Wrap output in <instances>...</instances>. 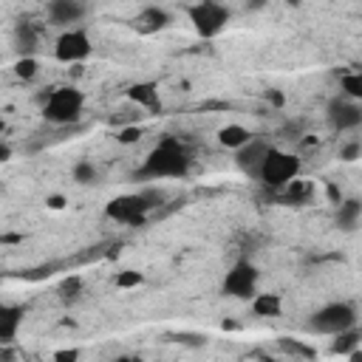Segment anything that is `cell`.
Instances as JSON below:
<instances>
[{
  "mask_svg": "<svg viewBox=\"0 0 362 362\" xmlns=\"http://www.w3.org/2000/svg\"><path fill=\"white\" fill-rule=\"evenodd\" d=\"M187 17H189V23H192V28H195L198 37L212 40V37H218L226 28V23L232 20V11L223 3L201 0V3L187 6Z\"/></svg>",
  "mask_w": 362,
  "mask_h": 362,
  "instance_id": "obj_5",
  "label": "cell"
},
{
  "mask_svg": "<svg viewBox=\"0 0 362 362\" xmlns=\"http://www.w3.org/2000/svg\"><path fill=\"white\" fill-rule=\"evenodd\" d=\"M82 107H85L82 90H76L74 85H62L48 90L42 102V119L54 127H71L82 119Z\"/></svg>",
  "mask_w": 362,
  "mask_h": 362,
  "instance_id": "obj_2",
  "label": "cell"
},
{
  "mask_svg": "<svg viewBox=\"0 0 362 362\" xmlns=\"http://www.w3.org/2000/svg\"><path fill=\"white\" fill-rule=\"evenodd\" d=\"M141 280H144L141 272H136V269H122V272H116L113 286H116V288H136V286H141Z\"/></svg>",
  "mask_w": 362,
  "mask_h": 362,
  "instance_id": "obj_25",
  "label": "cell"
},
{
  "mask_svg": "<svg viewBox=\"0 0 362 362\" xmlns=\"http://www.w3.org/2000/svg\"><path fill=\"white\" fill-rule=\"evenodd\" d=\"M136 23H139V28H141L144 34H153V31L167 28V25L173 23V17H170V11H167L164 6H147V8H141V11L136 14Z\"/></svg>",
  "mask_w": 362,
  "mask_h": 362,
  "instance_id": "obj_15",
  "label": "cell"
},
{
  "mask_svg": "<svg viewBox=\"0 0 362 362\" xmlns=\"http://www.w3.org/2000/svg\"><path fill=\"white\" fill-rule=\"evenodd\" d=\"M116 362H144V359L141 356H119Z\"/></svg>",
  "mask_w": 362,
  "mask_h": 362,
  "instance_id": "obj_35",
  "label": "cell"
},
{
  "mask_svg": "<svg viewBox=\"0 0 362 362\" xmlns=\"http://www.w3.org/2000/svg\"><path fill=\"white\" fill-rule=\"evenodd\" d=\"M300 158L288 150H280V147H272L266 161H263V170H260V184L269 187V189H286L291 181H297L300 175Z\"/></svg>",
  "mask_w": 362,
  "mask_h": 362,
  "instance_id": "obj_4",
  "label": "cell"
},
{
  "mask_svg": "<svg viewBox=\"0 0 362 362\" xmlns=\"http://www.w3.org/2000/svg\"><path fill=\"white\" fill-rule=\"evenodd\" d=\"M189 167H192L189 150L178 139L167 136V139H161L147 153V158H144V164L139 170V178H150V181H158V178H184L189 173Z\"/></svg>",
  "mask_w": 362,
  "mask_h": 362,
  "instance_id": "obj_1",
  "label": "cell"
},
{
  "mask_svg": "<svg viewBox=\"0 0 362 362\" xmlns=\"http://www.w3.org/2000/svg\"><path fill=\"white\" fill-rule=\"evenodd\" d=\"M23 314H25L23 305H14V303L0 305V345H11L17 339V331L23 325Z\"/></svg>",
  "mask_w": 362,
  "mask_h": 362,
  "instance_id": "obj_12",
  "label": "cell"
},
{
  "mask_svg": "<svg viewBox=\"0 0 362 362\" xmlns=\"http://www.w3.org/2000/svg\"><path fill=\"white\" fill-rule=\"evenodd\" d=\"M269 150H272V144L269 141H263V139H252L246 147H240L238 153H235V164H238V170L243 173V175H249V178H260V170H263V161H266V156H269Z\"/></svg>",
  "mask_w": 362,
  "mask_h": 362,
  "instance_id": "obj_10",
  "label": "cell"
},
{
  "mask_svg": "<svg viewBox=\"0 0 362 362\" xmlns=\"http://www.w3.org/2000/svg\"><path fill=\"white\" fill-rule=\"evenodd\" d=\"M339 93L348 96L351 102L362 105V71H348L339 76Z\"/></svg>",
  "mask_w": 362,
  "mask_h": 362,
  "instance_id": "obj_21",
  "label": "cell"
},
{
  "mask_svg": "<svg viewBox=\"0 0 362 362\" xmlns=\"http://www.w3.org/2000/svg\"><path fill=\"white\" fill-rule=\"evenodd\" d=\"M356 320H359V314H356V308H354L351 303L334 300V303H325L322 308H317V311L308 317L305 328H308L311 334L337 337V334H342V331H348V328H356Z\"/></svg>",
  "mask_w": 362,
  "mask_h": 362,
  "instance_id": "obj_3",
  "label": "cell"
},
{
  "mask_svg": "<svg viewBox=\"0 0 362 362\" xmlns=\"http://www.w3.org/2000/svg\"><path fill=\"white\" fill-rule=\"evenodd\" d=\"M127 99L136 102L139 107L150 110V113H161V96H158V85L156 82H136L127 88Z\"/></svg>",
  "mask_w": 362,
  "mask_h": 362,
  "instance_id": "obj_13",
  "label": "cell"
},
{
  "mask_svg": "<svg viewBox=\"0 0 362 362\" xmlns=\"http://www.w3.org/2000/svg\"><path fill=\"white\" fill-rule=\"evenodd\" d=\"M359 342H362L359 325H356V328H348V331H342V334H337V337L331 339V354H337V356H351L354 351H359Z\"/></svg>",
  "mask_w": 362,
  "mask_h": 362,
  "instance_id": "obj_20",
  "label": "cell"
},
{
  "mask_svg": "<svg viewBox=\"0 0 362 362\" xmlns=\"http://www.w3.org/2000/svg\"><path fill=\"white\" fill-rule=\"evenodd\" d=\"M139 192H141V198L147 201L150 209H156V206H161V204L167 201V192L158 189V187H144V189H139Z\"/></svg>",
  "mask_w": 362,
  "mask_h": 362,
  "instance_id": "obj_26",
  "label": "cell"
},
{
  "mask_svg": "<svg viewBox=\"0 0 362 362\" xmlns=\"http://www.w3.org/2000/svg\"><path fill=\"white\" fill-rule=\"evenodd\" d=\"M277 348H280L288 359H294V362H314V359H317V348H311L308 342L294 339V337H280V339H277Z\"/></svg>",
  "mask_w": 362,
  "mask_h": 362,
  "instance_id": "obj_19",
  "label": "cell"
},
{
  "mask_svg": "<svg viewBox=\"0 0 362 362\" xmlns=\"http://www.w3.org/2000/svg\"><path fill=\"white\" fill-rule=\"evenodd\" d=\"M249 305H252V314L255 317H280V311H283V297L280 294H272V291H257L252 300H249Z\"/></svg>",
  "mask_w": 362,
  "mask_h": 362,
  "instance_id": "obj_18",
  "label": "cell"
},
{
  "mask_svg": "<svg viewBox=\"0 0 362 362\" xmlns=\"http://www.w3.org/2000/svg\"><path fill=\"white\" fill-rule=\"evenodd\" d=\"M150 206L147 201L141 198V192H130V195H119L113 201H107L105 206V215L119 221V223H141L147 218Z\"/></svg>",
  "mask_w": 362,
  "mask_h": 362,
  "instance_id": "obj_9",
  "label": "cell"
},
{
  "mask_svg": "<svg viewBox=\"0 0 362 362\" xmlns=\"http://www.w3.org/2000/svg\"><path fill=\"white\" fill-rule=\"evenodd\" d=\"M266 99H269L274 107H283V102H286V96H283L280 90H269V93H266Z\"/></svg>",
  "mask_w": 362,
  "mask_h": 362,
  "instance_id": "obj_33",
  "label": "cell"
},
{
  "mask_svg": "<svg viewBox=\"0 0 362 362\" xmlns=\"http://www.w3.org/2000/svg\"><path fill=\"white\" fill-rule=\"evenodd\" d=\"M257 280H260V274H257L255 263L238 260V263L226 272V277H223V283H221V291H223L226 297H235V300H252V297L257 294Z\"/></svg>",
  "mask_w": 362,
  "mask_h": 362,
  "instance_id": "obj_6",
  "label": "cell"
},
{
  "mask_svg": "<svg viewBox=\"0 0 362 362\" xmlns=\"http://www.w3.org/2000/svg\"><path fill=\"white\" fill-rule=\"evenodd\" d=\"M90 51H93V42H90V34L85 28H68L54 42V57L65 65L85 62L90 57Z\"/></svg>",
  "mask_w": 362,
  "mask_h": 362,
  "instance_id": "obj_7",
  "label": "cell"
},
{
  "mask_svg": "<svg viewBox=\"0 0 362 362\" xmlns=\"http://www.w3.org/2000/svg\"><path fill=\"white\" fill-rule=\"evenodd\" d=\"M359 331H362V320H359Z\"/></svg>",
  "mask_w": 362,
  "mask_h": 362,
  "instance_id": "obj_37",
  "label": "cell"
},
{
  "mask_svg": "<svg viewBox=\"0 0 362 362\" xmlns=\"http://www.w3.org/2000/svg\"><path fill=\"white\" fill-rule=\"evenodd\" d=\"M325 119L334 130L339 133H348V130H356L362 124V105L359 102H351L348 96L337 93L328 105H325Z\"/></svg>",
  "mask_w": 362,
  "mask_h": 362,
  "instance_id": "obj_8",
  "label": "cell"
},
{
  "mask_svg": "<svg viewBox=\"0 0 362 362\" xmlns=\"http://www.w3.org/2000/svg\"><path fill=\"white\" fill-rule=\"evenodd\" d=\"M71 178H74L76 184L88 187V184H96V181H99V170H96V164H93L90 158H79V161L71 167Z\"/></svg>",
  "mask_w": 362,
  "mask_h": 362,
  "instance_id": "obj_22",
  "label": "cell"
},
{
  "mask_svg": "<svg viewBox=\"0 0 362 362\" xmlns=\"http://www.w3.org/2000/svg\"><path fill=\"white\" fill-rule=\"evenodd\" d=\"M116 139H119V144H136L141 139V127L139 124H127V127H122L116 133Z\"/></svg>",
  "mask_w": 362,
  "mask_h": 362,
  "instance_id": "obj_27",
  "label": "cell"
},
{
  "mask_svg": "<svg viewBox=\"0 0 362 362\" xmlns=\"http://www.w3.org/2000/svg\"><path fill=\"white\" fill-rule=\"evenodd\" d=\"M362 156V144L359 141H348V144H342V150H339V158L342 161H356Z\"/></svg>",
  "mask_w": 362,
  "mask_h": 362,
  "instance_id": "obj_28",
  "label": "cell"
},
{
  "mask_svg": "<svg viewBox=\"0 0 362 362\" xmlns=\"http://www.w3.org/2000/svg\"><path fill=\"white\" fill-rule=\"evenodd\" d=\"M8 158H11V144L3 141V144H0V161H8Z\"/></svg>",
  "mask_w": 362,
  "mask_h": 362,
  "instance_id": "obj_34",
  "label": "cell"
},
{
  "mask_svg": "<svg viewBox=\"0 0 362 362\" xmlns=\"http://www.w3.org/2000/svg\"><path fill=\"white\" fill-rule=\"evenodd\" d=\"M79 288H82V280H79V277H65V280H62V286H59L62 297H76V294H79Z\"/></svg>",
  "mask_w": 362,
  "mask_h": 362,
  "instance_id": "obj_30",
  "label": "cell"
},
{
  "mask_svg": "<svg viewBox=\"0 0 362 362\" xmlns=\"http://www.w3.org/2000/svg\"><path fill=\"white\" fill-rule=\"evenodd\" d=\"M11 37H14V51H17V57H34V54H37L40 31H37L34 23H17Z\"/></svg>",
  "mask_w": 362,
  "mask_h": 362,
  "instance_id": "obj_14",
  "label": "cell"
},
{
  "mask_svg": "<svg viewBox=\"0 0 362 362\" xmlns=\"http://www.w3.org/2000/svg\"><path fill=\"white\" fill-rule=\"evenodd\" d=\"M65 204H68L65 195H48V198H45V206H48V209H62Z\"/></svg>",
  "mask_w": 362,
  "mask_h": 362,
  "instance_id": "obj_32",
  "label": "cell"
},
{
  "mask_svg": "<svg viewBox=\"0 0 362 362\" xmlns=\"http://www.w3.org/2000/svg\"><path fill=\"white\" fill-rule=\"evenodd\" d=\"M308 195H311V187H308L305 181H291V184L283 189V198H286L288 204H303Z\"/></svg>",
  "mask_w": 362,
  "mask_h": 362,
  "instance_id": "obj_24",
  "label": "cell"
},
{
  "mask_svg": "<svg viewBox=\"0 0 362 362\" xmlns=\"http://www.w3.org/2000/svg\"><path fill=\"white\" fill-rule=\"evenodd\" d=\"M79 356H82V351L79 348H59V351H54V362H79Z\"/></svg>",
  "mask_w": 362,
  "mask_h": 362,
  "instance_id": "obj_29",
  "label": "cell"
},
{
  "mask_svg": "<svg viewBox=\"0 0 362 362\" xmlns=\"http://www.w3.org/2000/svg\"><path fill=\"white\" fill-rule=\"evenodd\" d=\"M45 14H48V23L62 25L68 31V28H76V23H82V17L88 14V6L79 0H51L45 6Z\"/></svg>",
  "mask_w": 362,
  "mask_h": 362,
  "instance_id": "obj_11",
  "label": "cell"
},
{
  "mask_svg": "<svg viewBox=\"0 0 362 362\" xmlns=\"http://www.w3.org/2000/svg\"><path fill=\"white\" fill-rule=\"evenodd\" d=\"M255 136L243 127V124H238V122H229V124H223L221 130H218V144L221 147H226V150H240V147H246L249 141H252Z\"/></svg>",
  "mask_w": 362,
  "mask_h": 362,
  "instance_id": "obj_16",
  "label": "cell"
},
{
  "mask_svg": "<svg viewBox=\"0 0 362 362\" xmlns=\"http://www.w3.org/2000/svg\"><path fill=\"white\" fill-rule=\"evenodd\" d=\"M359 218H362V201H359V198H342V204H339L337 212H334L337 226L345 229V232H351V229H356Z\"/></svg>",
  "mask_w": 362,
  "mask_h": 362,
  "instance_id": "obj_17",
  "label": "cell"
},
{
  "mask_svg": "<svg viewBox=\"0 0 362 362\" xmlns=\"http://www.w3.org/2000/svg\"><path fill=\"white\" fill-rule=\"evenodd\" d=\"M325 195L331 198V204H334V206H339V204H342V192H339V187H337V184H331V181L325 184Z\"/></svg>",
  "mask_w": 362,
  "mask_h": 362,
  "instance_id": "obj_31",
  "label": "cell"
},
{
  "mask_svg": "<svg viewBox=\"0 0 362 362\" xmlns=\"http://www.w3.org/2000/svg\"><path fill=\"white\" fill-rule=\"evenodd\" d=\"M351 362H362V351H354L351 354Z\"/></svg>",
  "mask_w": 362,
  "mask_h": 362,
  "instance_id": "obj_36",
  "label": "cell"
},
{
  "mask_svg": "<svg viewBox=\"0 0 362 362\" xmlns=\"http://www.w3.org/2000/svg\"><path fill=\"white\" fill-rule=\"evenodd\" d=\"M14 74H17V79H23V82L34 79V76L40 74V62H37V57H17V62H14Z\"/></svg>",
  "mask_w": 362,
  "mask_h": 362,
  "instance_id": "obj_23",
  "label": "cell"
}]
</instances>
